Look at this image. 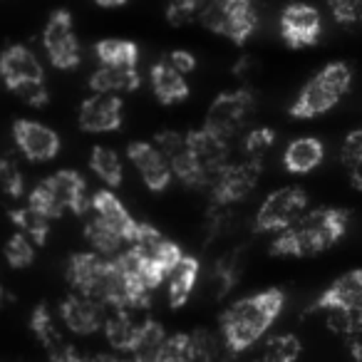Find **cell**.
Returning a JSON list of instances; mask_svg holds the SVG:
<instances>
[{
	"mask_svg": "<svg viewBox=\"0 0 362 362\" xmlns=\"http://www.w3.org/2000/svg\"><path fill=\"white\" fill-rule=\"evenodd\" d=\"M149 82L151 90H154L156 100L164 102V105H174V102H181L189 97V85L187 77L176 72L169 62H156L149 70Z\"/></svg>",
	"mask_w": 362,
	"mask_h": 362,
	"instance_id": "cb8c5ba5",
	"label": "cell"
},
{
	"mask_svg": "<svg viewBox=\"0 0 362 362\" xmlns=\"http://www.w3.org/2000/svg\"><path fill=\"white\" fill-rule=\"evenodd\" d=\"M199 273H202V266L194 256H181L176 261V266L169 271L166 281H169V303L171 308H181L187 305V300L192 298L194 288H197Z\"/></svg>",
	"mask_w": 362,
	"mask_h": 362,
	"instance_id": "603a6c76",
	"label": "cell"
},
{
	"mask_svg": "<svg viewBox=\"0 0 362 362\" xmlns=\"http://www.w3.org/2000/svg\"><path fill=\"white\" fill-rule=\"evenodd\" d=\"M347 231V211L335 206L305 211L271 243L273 256H315L332 248Z\"/></svg>",
	"mask_w": 362,
	"mask_h": 362,
	"instance_id": "7a4b0ae2",
	"label": "cell"
},
{
	"mask_svg": "<svg viewBox=\"0 0 362 362\" xmlns=\"http://www.w3.org/2000/svg\"><path fill=\"white\" fill-rule=\"evenodd\" d=\"M11 303H13V293L6 288V283L0 281V310H6Z\"/></svg>",
	"mask_w": 362,
	"mask_h": 362,
	"instance_id": "c3c4849f",
	"label": "cell"
},
{
	"mask_svg": "<svg viewBox=\"0 0 362 362\" xmlns=\"http://www.w3.org/2000/svg\"><path fill=\"white\" fill-rule=\"evenodd\" d=\"M166 62H169L176 72H181L184 77H187L189 72L197 70V57H194L192 52H187V50H171L169 57H166Z\"/></svg>",
	"mask_w": 362,
	"mask_h": 362,
	"instance_id": "ee69618b",
	"label": "cell"
},
{
	"mask_svg": "<svg viewBox=\"0 0 362 362\" xmlns=\"http://www.w3.org/2000/svg\"><path fill=\"white\" fill-rule=\"evenodd\" d=\"M3 156H6V154H3V151H0V161H3Z\"/></svg>",
	"mask_w": 362,
	"mask_h": 362,
	"instance_id": "f5cc1de1",
	"label": "cell"
},
{
	"mask_svg": "<svg viewBox=\"0 0 362 362\" xmlns=\"http://www.w3.org/2000/svg\"><path fill=\"white\" fill-rule=\"evenodd\" d=\"M42 47H45L47 60L57 70H75L82 60L80 40H77L75 25H72V16L65 8H57L50 13L42 30Z\"/></svg>",
	"mask_w": 362,
	"mask_h": 362,
	"instance_id": "9c48e42d",
	"label": "cell"
},
{
	"mask_svg": "<svg viewBox=\"0 0 362 362\" xmlns=\"http://www.w3.org/2000/svg\"><path fill=\"white\" fill-rule=\"evenodd\" d=\"M325 308H347V310L362 313V271L360 268L335 278V281L320 293V298L313 303V310H325Z\"/></svg>",
	"mask_w": 362,
	"mask_h": 362,
	"instance_id": "44dd1931",
	"label": "cell"
},
{
	"mask_svg": "<svg viewBox=\"0 0 362 362\" xmlns=\"http://www.w3.org/2000/svg\"><path fill=\"white\" fill-rule=\"evenodd\" d=\"M151 144L164 154L166 164L171 169V176H176L181 184H187V187H209V176L204 174L202 166L194 159L187 134H179V132L171 129L159 132Z\"/></svg>",
	"mask_w": 362,
	"mask_h": 362,
	"instance_id": "4fadbf2b",
	"label": "cell"
},
{
	"mask_svg": "<svg viewBox=\"0 0 362 362\" xmlns=\"http://www.w3.org/2000/svg\"><path fill=\"white\" fill-rule=\"evenodd\" d=\"M298 355H300V340L291 332H283L268 337L258 362H296Z\"/></svg>",
	"mask_w": 362,
	"mask_h": 362,
	"instance_id": "4dcf8cb0",
	"label": "cell"
},
{
	"mask_svg": "<svg viewBox=\"0 0 362 362\" xmlns=\"http://www.w3.org/2000/svg\"><path fill=\"white\" fill-rule=\"evenodd\" d=\"M139 325L141 320H134V310H112V315H107L105 322H102V330H105L107 342L115 350L129 352L136 340Z\"/></svg>",
	"mask_w": 362,
	"mask_h": 362,
	"instance_id": "4316f807",
	"label": "cell"
},
{
	"mask_svg": "<svg viewBox=\"0 0 362 362\" xmlns=\"http://www.w3.org/2000/svg\"><path fill=\"white\" fill-rule=\"evenodd\" d=\"M90 169L100 181H105L107 189H117L124 179V169H122V159L115 149L105 144L92 146L90 151Z\"/></svg>",
	"mask_w": 362,
	"mask_h": 362,
	"instance_id": "f1b7e54d",
	"label": "cell"
},
{
	"mask_svg": "<svg viewBox=\"0 0 362 362\" xmlns=\"http://www.w3.org/2000/svg\"><path fill=\"white\" fill-rule=\"evenodd\" d=\"M238 273H241V261H238V251L223 256L221 261L214 268V296L223 298L238 281Z\"/></svg>",
	"mask_w": 362,
	"mask_h": 362,
	"instance_id": "e575fe53",
	"label": "cell"
},
{
	"mask_svg": "<svg viewBox=\"0 0 362 362\" xmlns=\"http://www.w3.org/2000/svg\"><path fill=\"white\" fill-rule=\"evenodd\" d=\"M0 192L8 199H21L25 194V176L11 156H3L0 161Z\"/></svg>",
	"mask_w": 362,
	"mask_h": 362,
	"instance_id": "8d00e7d4",
	"label": "cell"
},
{
	"mask_svg": "<svg viewBox=\"0 0 362 362\" xmlns=\"http://www.w3.org/2000/svg\"><path fill=\"white\" fill-rule=\"evenodd\" d=\"M276 144V132L271 127H256L246 134L243 139V151H246V159H256L263 164L266 154L271 151V146Z\"/></svg>",
	"mask_w": 362,
	"mask_h": 362,
	"instance_id": "74e56055",
	"label": "cell"
},
{
	"mask_svg": "<svg viewBox=\"0 0 362 362\" xmlns=\"http://www.w3.org/2000/svg\"><path fill=\"white\" fill-rule=\"evenodd\" d=\"M281 33L291 47L315 45L322 35V18L317 8L308 3H291L281 16Z\"/></svg>",
	"mask_w": 362,
	"mask_h": 362,
	"instance_id": "9a60e30c",
	"label": "cell"
},
{
	"mask_svg": "<svg viewBox=\"0 0 362 362\" xmlns=\"http://www.w3.org/2000/svg\"><path fill=\"white\" fill-rule=\"evenodd\" d=\"M352 87V70L345 62H330L322 67L310 82L300 90L296 102L291 105V117L296 119H313L325 115L327 110L337 105L342 95H347Z\"/></svg>",
	"mask_w": 362,
	"mask_h": 362,
	"instance_id": "5b68a950",
	"label": "cell"
},
{
	"mask_svg": "<svg viewBox=\"0 0 362 362\" xmlns=\"http://www.w3.org/2000/svg\"><path fill=\"white\" fill-rule=\"evenodd\" d=\"M35 251L37 246L30 241L28 236H23V233H13L11 238L6 241V246H3V256H6L8 266L16 268V271H23V268H30L33 261H35Z\"/></svg>",
	"mask_w": 362,
	"mask_h": 362,
	"instance_id": "836d02e7",
	"label": "cell"
},
{
	"mask_svg": "<svg viewBox=\"0 0 362 362\" xmlns=\"http://www.w3.org/2000/svg\"><path fill=\"white\" fill-rule=\"evenodd\" d=\"M47 355H50V362H90V360H85V357L80 355V350H77L75 345H70L65 337L52 342V345L47 347Z\"/></svg>",
	"mask_w": 362,
	"mask_h": 362,
	"instance_id": "b9f144b4",
	"label": "cell"
},
{
	"mask_svg": "<svg viewBox=\"0 0 362 362\" xmlns=\"http://www.w3.org/2000/svg\"><path fill=\"white\" fill-rule=\"evenodd\" d=\"M189 146H192V154L197 159V164L202 166V171L209 176V181L228 164V139L209 132L206 127L202 129H194L187 134Z\"/></svg>",
	"mask_w": 362,
	"mask_h": 362,
	"instance_id": "ffe728a7",
	"label": "cell"
},
{
	"mask_svg": "<svg viewBox=\"0 0 362 362\" xmlns=\"http://www.w3.org/2000/svg\"><path fill=\"white\" fill-rule=\"evenodd\" d=\"M350 184H352V189L362 192V161H357L355 166H350Z\"/></svg>",
	"mask_w": 362,
	"mask_h": 362,
	"instance_id": "bcb514c9",
	"label": "cell"
},
{
	"mask_svg": "<svg viewBox=\"0 0 362 362\" xmlns=\"http://www.w3.org/2000/svg\"><path fill=\"white\" fill-rule=\"evenodd\" d=\"M8 216H11V223L16 226V231L23 233V236H28L35 246H45L47 243L52 221L45 216V214H40L37 209H33L30 204H25V206L11 209Z\"/></svg>",
	"mask_w": 362,
	"mask_h": 362,
	"instance_id": "83f0119b",
	"label": "cell"
},
{
	"mask_svg": "<svg viewBox=\"0 0 362 362\" xmlns=\"http://www.w3.org/2000/svg\"><path fill=\"white\" fill-rule=\"evenodd\" d=\"M87 214L92 218H97L105 228H110L112 233H117L124 243L132 241V236L136 231V223H139L134 221V216L127 211V206L119 202V197L112 189H100L90 199V211Z\"/></svg>",
	"mask_w": 362,
	"mask_h": 362,
	"instance_id": "e0dca14e",
	"label": "cell"
},
{
	"mask_svg": "<svg viewBox=\"0 0 362 362\" xmlns=\"http://www.w3.org/2000/svg\"><path fill=\"white\" fill-rule=\"evenodd\" d=\"M95 55L100 65H117V67H136L139 62V47L132 40H117L107 37L95 45Z\"/></svg>",
	"mask_w": 362,
	"mask_h": 362,
	"instance_id": "f546056e",
	"label": "cell"
},
{
	"mask_svg": "<svg viewBox=\"0 0 362 362\" xmlns=\"http://www.w3.org/2000/svg\"><path fill=\"white\" fill-rule=\"evenodd\" d=\"M327 8H330L332 18L340 25H352L355 23V3L352 0H327Z\"/></svg>",
	"mask_w": 362,
	"mask_h": 362,
	"instance_id": "7bdbcfd3",
	"label": "cell"
},
{
	"mask_svg": "<svg viewBox=\"0 0 362 362\" xmlns=\"http://www.w3.org/2000/svg\"><path fill=\"white\" fill-rule=\"evenodd\" d=\"M206 3L209 0H169V6H166V21L174 28L199 21L204 8H206Z\"/></svg>",
	"mask_w": 362,
	"mask_h": 362,
	"instance_id": "d590c367",
	"label": "cell"
},
{
	"mask_svg": "<svg viewBox=\"0 0 362 362\" xmlns=\"http://www.w3.org/2000/svg\"><path fill=\"white\" fill-rule=\"evenodd\" d=\"M77 122H80V129L90 132V134L117 132L122 127V100L117 95H100V92H92V95L80 105Z\"/></svg>",
	"mask_w": 362,
	"mask_h": 362,
	"instance_id": "2e32d148",
	"label": "cell"
},
{
	"mask_svg": "<svg viewBox=\"0 0 362 362\" xmlns=\"http://www.w3.org/2000/svg\"><path fill=\"white\" fill-rule=\"evenodd\" d=\"M141 85V75L136 67H117V65H100L90 77L92 92L100 95H124L134 92Z\"/></svg>",
	"mask_w": 362,
	"mask_h": 362,
	"instance_id": "7402d4cb",
	"label": "cell"
},
{
	"mask_svg": "<svg viewBox=\"0 0 362 362\" xmlns=\"http://www.w3.org/2000/svg\"><path fill=\"white\" fill-rule=\"evenodd\" d=\"M90 362H134V360H127V357H119V355H97V357H92Z\"/></svg>",
	"mask_w": 362,
	"mask_h": 362,
	"instance_id": "681fc988",
	"label": "cell"
},
{
	"mask_svg": "<svg viewBox=\"0 0 362 362\" xmlns=\"http://www.w3.org/2000/svg\"><path fill=\"white\" fill-rule=\"evenodd\" d=\"M308 209V194L298 187H283L268 194L258 206L253 228L256 233H281L298 221Z\"/></svg>",
	"mask_w": 362,
	"mask_h": 362,
	"instance_id": "ba28073f",
	"label": "cell"
},
{
	"mask_svg": "<svg viewBox=\"0 0 362 362\" xmlns=\"http://www.w3.org/2000/svg\"><path fill=\"white\" fill-rule=\"evenodd\" d=\"M127 156L139 171L141 181L149 192H164L171 184V169L166 164L164 154L151 141H132L127 146Z\"/></svg>",
	"mask_w": 362,
	"mask_h": 362,
	"instance_id": "ac0fdd59",
	"label": "cell"
},
{
	"mask_svg": "<svg viewBox=\"0 0 362 362\" xmlns=\"http://www.w3.org/2000/svg\"><path fill=\"white\" fill-rule=\"evenodd\" d=\"M283 303L286 298L278 288H268L256 296L231 303L221 315L223 345H226L228 355H241L253 342L261 340L268 327L273 325V320L281 315Z\"/></svg>",
	"mask_w": 362,
	"mask_h": 362,
	"instance_id": "6da1fadb",
	"label": "cell"
},
{
	"mask_svg": "<svg viewBox=\"0 0 362 362\" xmlns=\"http://www.w3.org/2000/svg\"><path fill=\"white\" fill-rule=\"evenodd\" d=\"M251 362H258V360H251Z\"/></svg>",
	"mask_w": 362,
	"mask_h": 362,
	"instance_id": "db71d44e",
	"label": "cell"
},
{
	"mask_svg": "<svg viewBox=\"0 0 362 362\" xmlns=\"http://www.w3.org/2000/svg\"><path fill=\"white\" fill-rule=\"evenodd\" d=\"M350 355L355 362H362V335H357L350 340Z\"/></svg>",
	"mask_w": 362,
	"mask_h": 362,
	"instance_id": "7dc6e473",
	"label": "cell"
},
{
	"mask_svg": "<svg viewBox=\"0 0 362 362\" xmlns=\"http://www.w3.org/2000/svg\"><path fill=\"white\" fill-rule=\"evenodd\" d=\"M256 67V62H253V57H241V60L236 62V67H233V75L238 77V80L246 82L248 75H251V70Z\"/></svg>",
	"mask_w": 362,
	"mask_h": 362,
	"instance_id": "f6af8a7d",
	"label": "cell"
},
{
	"mask_svg": "<svg viewBox=\"0 0 362 362\" xmlns=\"http://www.w3.org/2000/svg\"><path fill=\"white\" fill-rule=\"evenodd\" d=\"M13 141H16L18 151L28 161H35V164L52 161L60 154V146H62L60 134L35 119H18L13 124Z\"/></svg>",
	"mask_w": 362,
	"mask_h": 362,
	"instance_id": "5bb4252c",
	"label": "cell"
},
{
	"mask_svg": "<svg viewBox=\"0 0 362 362\" xmlns=\"http://www.w3.org/2000/svg\"><path fill=\"white\" fill-rule=\"evenodd\" d=\"M325 325L335 335L342 337H357L362 335V313L347 310V308H325Z\"/></svg>",
	"mask_w": 362,
	"mask_h": 362,
	"instance_id": "d6a6232c",
	"label": "cell"
},
{
	"mask_svg": "<svg viewBox=\"0 0 362 362\" xmlns=\"http://www.w3.org/2000/svg\"><path fill=\"white\" fill-rule=\"evenodd\" d=\"M129 248L141 261V266H144V273L149 278L151 288H159L161 281H166L169 271L176 266V261L184 256L181 248L174 241H169L151 223H136V231L129 241Z\"/></svg>",
	"mask_w": 362,
	"mask_h": 362,
	"instance_id": "8992f818",
	"label": "cell"
},
{
	"mask_svg": "<svg viewBox=\"0 0 362 362\" xmlns=\"http://www.w3.org/2000/svg\"><path fill=\"white\" fill-rule=\"evenodd\" d=\"M192 335V355L194 362H223L221 360V345L216 335L209 330H194Z\"/></svg>",
	"mask_w": 362,
	"mask_h": 362,
	"instance_id": "f35d334b",
	"label": "cell"
},
{
	"mask_svg": "<svg viewBox=\"0 0 362 362\" xmlns=\"http://www.w3.org/2000/svg\"><path fill=\"white\" fill-rule=\"evenodd\" d=\"M0 80L28 107H45L50 92L45 85V70L37 55L25 45H8L0 52Z\"/></svg>",
	"mask_w": 362,
	"mask_h": 362,
	"instance_id": "277c9868",
	"label": "cell"
},
{
	"mask_svg": "<svg viewBox=\"0 0 362 362\" xmlns=\"http://www.w3.org/2000/svg\"><path fill=\"white\" fill-rule=\"evenodd\" d=\"M164 362H194L192 335L189 332H174V335L166 337Z\"/></svg>",
	"mask_w": 362,
	"mask_h": 362,
	"instance_id": "ab89813d",
	"label": "cell"
},
{
	"mask_svg": "<svg viewBox=\"0 0 362 362\" xmlns=\"http://www.w3.org/2000/svg\"><path fill=\"white\" fill-rule=\"evenodd\" d=\"M261 171L263 164L256 159H243L238 164H226L209 181L211 202L218 204V206H231L236 202H243L256 189L258 179H261Z\"/></svg>",
	"mask_w": 362,
	"mask_h": 362,
	"instance_id": "8fae6325",
	"label": "cell"
},
{
	"mask_svg": "<svg viewBox=\"0 0 362 362\" xmlns=\"http://www.w3.org/2000/svg\"><path fill=\"white\" fill-rule=\"evenodd\" d=\"M325 159V146L315 136H300L293 139L288 144L286 154H283V164L291 174H308L315 166H320V161Z\"/></svg>",
	"mask_w": 362,
	"mask_h": 362,
	"instance_id": "d4e9b609",
	"label": "cell"
},
{
	"mask_svg": "<svg viewBox=\"0 0 362 362\" xmlns=\"http://www.w3.org/2000/svg\"><path fill=\"white\" fill-rule=\"evenodd\" d=\"M28 204L40 214H45L50 221L65 216V214L85 216L90 211L87 181L82 179L80 171L60 169L55 174L45 176L42 181H37L28 194Z\"/></svg>",
	"mask_w": 362,
	"mask_h": 362,
	"instance_id": "3957f363",
	"label": "cell"
},
{
	"mask_svg": "<svg viewBox=\"0 0 362 362\" xmlns=\"http://www.w3.org/2000/svg\"><path fill=\"white\" fill-rule=\"evenodd\" d=\"M95 3L102 8H119V6H124L127 0H95Z\"/></svg>",
	"mask_w": 362,
	"mask_h": 362,
	"instance_id": "f907efd6",
	"label": "cell"
},
{
	"mask_svg": "<svg viewBox=\"0 0 362 362\" xmlns=\"http://www.w3.org/2000/svg\"><path fill=\"white\" fill-rule=\"evenodd\" d=\"M60 320L75 335H92V332L102 330L105 305L87 296H80V293H72L60 303Z\"/></svg>",
	"mask_w": 362,
	"mask_h": 362,
	"instance_id": "d6986e66",
	"label": "cell"
},
{
	"mask_svg": "<svg viewBox=\"0 0 362 362\" xmlns=\"http://www.w3.org/2000/svg\"><path fill=\"white\" fill-rule=\"evenodd\" d=\"M30 330H33V335L37 337V342H40L45 350L52 345V342H57L62 337L60 327H57L55 317H52L50 308H47V303H37V305L33 308V313H30Z\"/></svg>",
	"mask_w": 362,
	"mask_h": 362,
	"instance_id": "1f68e13d",
	"label": "cell"
},
{
	"mask_svg": "<svg viewBox=\"0 0 362 362\" xmlns=\"http://www.w3.org/2000/svg\"><path fill=\"white\" fill-rule=\"evenodd\" d=\"M253 105H256V97H253V92L248 87H238L233 92H221L211 102V107H209L204 127L209 132H214V134L223 136V139H231L253 112Z\"/></svg>",
	"mask_w": 362,
	"mask_h": 362,
	"instance_id": "7c38bea8",
	"label": "cell"
},
{
	"mask_svg": "<svg viewBox=\"0 0 362 362\" xmlns=\"http://www.w3.org/2000/svg\"><path fill=\"white\" fill-rule=\"evenodd\" d=\"M357 161H362V127L360 129H352L345 136V141H342V164L350 169Z\"/></svg>",
	"mask_w": 362,
	"mask_h": 362,
	"instance_id": "60d3db41",
	"label": "cell"
},
{
	"mask_svg": "<svg viewBox=\"0 0 362 362\" xmlns=\"http://www.w3.org/2000/svg\"><path fill=\"white\" fill-rule=\"evenodd\" d=\"M355 3V23L362 25V0H352Z\"/></svg>",
	"mask_w": 362,
	"mask_h": 362,
	"instance_id": "816d5d0a",
	"label": "cell"
},
{
	"mask_svg": "<svg viewBox=\"0 0 362 362\" xmlns=\"http://www.w3.org/2000/svg\"><path fill=\"white\" fill-rule=\"evenodd\" d=\"M199 21L233 42H246L258 28L253 0H209Z\"/></svg>",
	"mask_w": 362,
	"mask_h": 362,
	"instance_id": "52a82bcc",
	"label": "cell"
},
{
	"mask_svg": "<svg viewBox=\"0 0 362 362\" xmlns=\"http://www.w3.org/2000/svg\"><path fill=\"white\" fill-rule=\"evenodd\" d=\"M166 330L156 320H141L136 340L132 345L129 355L134 362H164Z\"/></svg>",
	"mask_w": 362,
	"mask_h": 362,
	"instance_id": "484cf974",
	"label": "cell"
},
{
	"mask_svg": "<svg viewBox=\"0 0 362 362\" xmlns=\"http://www.w3.org/2000/svg\"><path fill=\"white\" fill-rule=\"evenodd\" d=\"M112 276V258L95 251H82L67 261V281L72 291L97 300L102 305Z\"/></svg>",
	"mask_w": 362,
	"mask_h": 362,
	"instance_id": "30bf717a",
	"label": "cell"
}]
</instances>
